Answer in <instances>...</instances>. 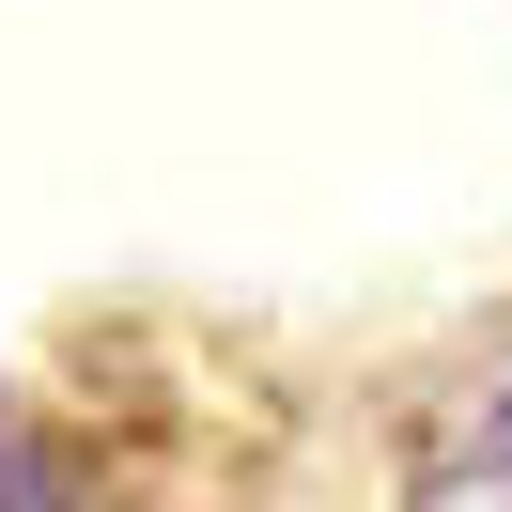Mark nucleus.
<instances>
[{
	"instance_id": "f257e3e1",
	"label": "nucleus",
	"mask_w": 512,
	"mask_h": 512,
	"mask_svg": "<svg viewBox=\"0 0 512 512\" xmlns=\"http://www.w3.org/2000/svg\"><path fill=\"white\" fill-rule=\"evenodd\" d=\"M404 512H512V373L481 404H450V435L419 450V497Z\"/></svg>"
},
{
	"instance_id": "f03ea898",
	"label": "nucleus",
	"mask_w": 512,
	"mask_h": 512,
	"mask_svg": "<svg viewBox=\"0 0 512 512\" xmlns=\"http://www.w3.org/2000/svg\"><path fill=\"white\" fill-rule=\"evenodd\" d=\"M0 512H94V481H78V466H63V450H47L16 404H0Z\"/></svg>"
}]
</instances>
